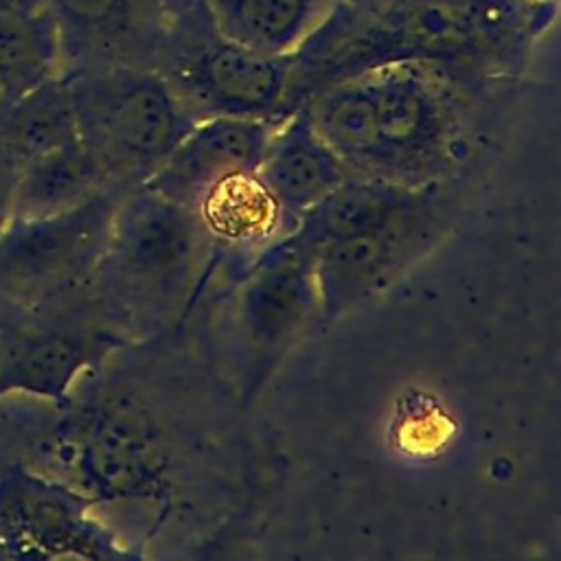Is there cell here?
Returning a JSON list of instances; mask_svg holds the SVG:
<instances>
[{
    "label": "cell",
    "instance_id": "6da1fadb",
    "mask_svg": "<svg viewBox=\"0 0 561 561\" xmlns=\"http://www.w3.org/2000/svg\"><path fill=\"white\" fill-rule=\"evenodd\" d=\"M213 243L195 210L138 184L116 208L88 291L125 340L147 333L184 298Z\"/></svg>",
    "mask_w": 561,
    "mask_h": 561
},
{
    "label": "cell",
    "instance_id": "3957f363",
    "mask_svg": "<svg viewBox=\"0 0 561 561\" xmlns=\"http://www.w3.org/2000/svg\"><path fill=\"white\" fill-rule=\"evenodd\" d=\"M127 191L105 188L55 215L11 219L0 230V311L37 309L81 291Z\"/></svg>",
    "mask_w": 561,
    "mask_h": 561
},
{
    "label": "cell",
    "instance_id": "7c38bea8",
    "mask_svg": "<svg viewBox=\"0 0 561 561\" xmlns=\"http://www.w3.org/2000/svg\"><path fill=\"white\" fill-rule=\"evenodd\" d=\"M256 173L296 224L351 178L346 164L313 131L302 107L274 125Z\"/></svg>",
    "mask_w": 561,
    "mask_h": 561
},
{
    "label": "cell",
    "instance_id": "52a82bcc",
    "mask_svg": "<svg viewBox=\"0 0 561 561\" xmlns=\"http://www.w3.org/2000/svg\"><path fill=\"white\" fill-rule=\"evenodd\" d=\"M445 226V210L432 188L414 206L377 230L322 243L313 250L318 313L337 318L388 285L430 248Z\"/></svg>",
    "mask_w": 561,
    "mask_h": 561
},
{
    "label": "cell",
    "instance_id": "d6986e66",
    "mask_svg": "<svg viewBox=\"0 0 561 561\" xmlns=\"http://www.w3.org/2000/svg\"><path fill=\"white\" fill-rule=\"evenodd\" d=\"M20 169H22L20 160L0 140V230L11 221V215H13V197H15Z\"/></svg>",
    "mask_w": 561,
    "mask_h": 561
},
{
    "label": "cell",
    "instance_id": "2e32d148",
    "mask_svg": "<svg viewBox=\"0 0 561 561\" xmlns=\"http://www.w3.org/2000/svg\"><path fill=\"white\" fill-rule=\"evenodd\" d=\"M210 26L226 39L294 55L331 11L327 0H199Z\"/></svg>",
    "mask_w": 561,
    "mask_h": 561
},
{
    "label": "cell",
    "instance_id": "8fae6325",
    "mask_svg": "<svg viewBox=\"0 0 561 561\" xmlns=\"http://www.w3.org/2000/svg\"><path fill=\"white\" fill-rule=\"evenodd\" d=\"M239 311L256 344L280 346L291 340L318 313L313 250L291 232L265 245L245 270Z\"/></svg>",
    "mask_w": 561,
    "mask_h": 561
},
{
    "label": "cell",
    "instance_id": "ac0fdd59",
    "mask_svg": "<svg viewBox=\"0 0 561 561\" xmlns=\"http://www.w3.org/2000/svg\"><path fill=\"white\" fill-rule=\"evenodd\" d=\"M0 140L26 162L79 140L64 75H57L0 112Z\"/></svg>",
    "mask_w": 561,
    "mask_h": 561
},
{
    "label": "cell",
    "instance_id": "30bf717a",
    "mask_svg": "<svg viewBox=\"0 0 561 561\" xmlns=\"http://www.w3.org/2000/svg\"><path fill=\"white\" fill-rule=\"evenodd\" d=\"M276 123L239 116L195 121L142 184L193 210L217 182L256 171Z\"/></svg>",
    "mask_w": 561,
    "mask_h": 561
},
{
    "label": "cell",
    "instance_id": "5bb4252c",
    "mask_svg": "<svg viewBox=\"0 0 561 561\" xmlns=\"http://www.w3.org/2000/svg\"><path fill=\"white\" fill-rule=\"evenodd\" d=\"M57 75L59 35L46 0H0V112Z\"/></svg>",
    "mask_w": 561,
    "mask_h": 561
},
{
    "label": "cell",
    "instance_id": "8992f818",
    "mask_svg": "<svg viewBox=\"0 0 561 561\" xmlns=\"http://www.w3.org/2000/svg\"><path fill=\"white\" fill-rule=\"evenodd\" d=\"M373 99V151L362 178L430 186L451 162L456 125L414 64L364 72Z\"/></svg>",
    "mask_w": 561,
    "mask_h": 561
},
{
    "label": "cell",
    "instance_id": "5b68a950",
    "mask_svg": "<svg viewBox=\"0 0 561 561\" xmlns=\"http://www.w3.org/2000/svg\"><path fill=\"white\" fill-rule=\"evenodd\" d=\"M158 72L193 121L213 116L285 118L291 55H270L208 33L162 55Z\"/></svg>",
    "mask_w": 561,
    "mask_h": 561
},
{
    "label": "cell",
    "instance_id": "9a60e30c",
    "mask_svg": "<svg viewBox=\"0 0 561 561\" xmlns=\"http://www.w3.org/2000/svg\"><path fill=\"white\" fill-rule=\"evenodd\" d=\"M193 210L213 241L237 245H270L296 228L256 171L217 182Z\"/></svg>",
    "mask_w": 561,
    "mask_h": 561
},
{
    "label": "cell",
    "instance_id": "7a4b0ae2",
    "mask_svg": "<svg viewBox=\"0 0 561 561\" xmlns=\"http://www.w3.org/2000/svg\"><path fill=\"white\" fill-rule=\"evenodd\" d=\"M79 142L110 186L142 184L195 123L153 68L112 66L64 72Z\"/></svg>",
    "mask_w": 561,
    "mask_h": 561
},
{
    "label": "cell",
    "instance_id": "9c48e42d",
    "mask_svg": "<svg viewBox=\"0 0 561 561\" xmlns=\"http://www.w3.org/2000/svg\"><path fill=\"white\" fill-rule=\"evenodd\" d=\"M59 35L61 75L136 66L158 68L162 0H46Z\"/></svg>",
    "mask_w": 561,
    "mask_h": 561
},
{
    "label": "cell",
    "instance_id": "ba28073f",
    "mask_svg": "<svg viewBox=\"0 0 561 561\" xmlns=\"http://www.w3.org/2000/svg\"><path fill=\"white\" fill-rule=\"evenodd\" d=\"M90 506L75 489L24 467L0 471V559L116 554Z\"/></svg>",
    "mask_w": 561,
    "mask_h": 561
},
{
    "label": "cell",
    "instance_id": "e0dca14e",
    "mask_svg": "<svg viewBox=\"0 0 561 561\" xmlns=\"http://www.w3.org/2000/svg\"><path fill=\"white\" fill-rule=\"evenodd\" d=\"M110 186L103 169L79 142L53 149L20 169L11 219L55 215L75 208Z\"/></svg>",
    "mask_w": 561,
    "mask_h": 561
},
{
    "label": "cell",
    "instance_id": "4fadbf2b",
    "mask_svg": "<svg viewBox=\"0 0 561 561\" xmlns=\"http://www.w3.org/2000/svg\"><path fill=\"white\" fill-rule=\"evenodd\" d=\"M430 186H405L386 180L351 175L316 206L300 215L291 234L311 250L322 243L357 237L381 228L425 197Z\"/></svg>",
    "mask_w": 561,
    "mask_h": 561
},
{
    "label": "cell",
    "instance_id": "277c9868",
    "mask_svg": "<svg viewBox=\"0 0 561 561\" xmlns=\"http://www.w3.org/2000/svg\"><path fill=\"white\" fill-rule=\"evenodd\" d=\"M125 337L103 318L88 285L57 302L0 311V394L61 401Z\"/></svg>",
    "mask_w": 561,
    "mask_h": 561
}]
</instances>
